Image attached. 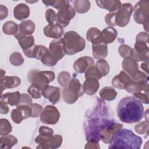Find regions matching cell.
I'll list each match as a JSON object with an SVG mask.
<instances>
[{
	"instance_id": "74e56055",
	"label": "cell",
	"mask_w": 149,
	"mask_h": 149,
	"mask_svg": "<svg viewBox=\"0 0 149 149\" xmlns=\"http://www.w3.org/2000/svg\"><path fill=\"white\" fill-rule=\"evenodd\" d=\"M62 143V137L59 134L53 135L49 137L48 141V145L49 148H57L59 147Z\"/></svg>"
},
{
	"instance_id": "2e32d148",
	"label": "cell",
	"mask_w": 149,
	"mask_h": 149,
	"mask_svg": "<svg viewBox=\"0 0 149 149\" xmlns=\"http://www.w3.org/2000/svg\"><path fill=\"white\" fill-rule=\"evenodd\" d=\"M43 32L44 35L48 38L59 39L63 36L64 31L62 26L57 23H54L48 24L45 26Z\"/></svg>"
},
{
	"instance_id": "bcb514c9",
	"label": "cell",
	"mask_w": 149,
	"mask_h": 149,
	"mask_svg": "<svg viewBox=\"0 0 149 149\" xmlns=\"http://www.w3.org/2000/svg\"><path fill=\"white\" fill-rule=\"evenodd\" d=\"M45 19L49 24L56 23V13L54 10L52 9H48L45 11Z\"/></svg>"
},
{
	"instance_id": "f6af8a7d",
	"label": "cell",
	"mask_w": 149,
	"mask_h": 149,
	"mask_svg": "<svg viewBox=\"0 0 149 149\" xmlns=\"http://www.w3.org/2000/svg\"><path fill=\"white\" fill-rule=\"evenodd\" d=\"M131 79L133 81L135 82L141 81L143 80H148V74L145 73L138 70L134 73H133L131 76Z\"/></svg>"
},
{
	"instance_id": "83f0119b",
	"label": "cell",
	"mask_w": 149,
	"mask_h": 149,
	"mask_svg": "<svg viewBox=\"0 0 149 149\" xmlns=\"http://www.w3.org/2000/svg\"><path fill=\"white\" fill-rule=\"evenodd\" d=\"M101 31L103 37V43L105 44L113 42L118 36L117 30L111 26L105 28Z\"/></svg>"
},
{
	"instance_id": "8d00e7d4",
	"label": "cell",
	"mask_w": 149,
	"mask_h": 149,
	"mask_svg": "<svg viewBox=\"0 0 149 149\" xmlns=\"http://www.w3.org/2000/svg\"><path fill=\"white\" fill-rule=\"evenodd\" d=\"M102 77L101 72L95 66H91L89 67L85 72L86 79L88 77H94L98 80Z\"/></svg>"
},
{
	"instance_id": "f907efd6",
	"label": "cell",
	"mask_w": 149,
	"mask_h": 149,
	"mask_svg": "<svg viewBox=\"0 0 149 149\" xmlns=\"http://www.w3.org/2000/svg\"><path fill=\"white\" fill-rule=\"evenodd\" d=\"M33 104V101L31 97L26 93H22L20 95V100L19 101V104H27L31 105Z\"/></svg>"
},
{
	"instance_id": "d6a6232c",
	"label": "cell",
	"mask_w": 149,
	"mask_h": 149,
	"mask_svg": "<svg viewBox=\"0 0 149 149\" xmlns=\"http://www.w3.org/2000/svg\"><path fill=\"white\" fill-rule=\"evenodd\" d=\"M19 30V25L13 21H8L2 26V30L5 34L15 35Z\"/></svg>"
},
{
	"instance_id": "7dc6e473",
	"label": "cell",
	"mask_w": 149,
	"mask_h": 149,
	"mask_svg": "<svg viewBox=\"0 0 149 149\" xmlns=\"http://www.w3.org/2000/svg\"><path fill=\"white\" fill-rule=\"evenodd\" d=\"M135 98L139 100L141 103L148 104L149 102V96L148 92L140 91L133 94Z\"/></svg>"
},
{
	"instance_id": "52a82bcc",
	"label": "cell",
	"mask_w": 149,
	"mask_h": 149,
	"mask_svg": "<svg viewBox=\"0 0 149 149\" xmlns=\"http://www.w3.org/2000/svg\"><path fill=\"white\" fill-rule=\"evenodd\" d=\"M149 2L147 0H141L137 2L134 7L133 17L138 24L144 26L146 32H148Z\"/></svg>"
},
{
	"instance_id": "816d5d0a",
	"label": "cell",
	"mask_w": 149,
	"mask_h": 149,
	"mask_svg": "<svg viewBox=\"0 0 149 149\" xmlns=\"http://www.w3.org/2000/svg\"><path fill=\"white\" fill-rule=\"evenodd\" d=\"M105 22L109 26H115V13H109L105 16Z\"/></svg>"
},
{
	"instance_id": "7402d4cb",
	"label": "cell",
	"mask_w": 149,
	"mask_h": 149,
	"mask_svg": "<svg viewBox=\"0 0 149 149\" xmlns=\"http://www.w3.org/2000/svg\"><path fill=\"white\" fill-rule=\"evenodd\" d=\"M13 16L18 20H23L30 16L29 7L25 3L17 4L13 9Z\"/></svg>"
},
{
	"instance_id": "f546056e",
	"label": "cell",
	"mask_w": 149,
	"mask_h": 149,
	"mask_svg": "<svg viewBox=\"0 0 149 149\" xmlns=\"http://www.w3.org/2000/svg\"><path fill=\"white\" fill-rule=\"evenodd\" d=\"M1 148H11L13 146L17 143V139L13 135L7 134L1 136L0 139Z\"/></svg>"
},
{
	"instance_id": "7bdbcfd3",
	"label": "cell",
	"mask_w": 149,
	"mask_h": 149,
	"mask_svg": "<svg viewBox=\"0 0 149 149\" xmlns=\"http://www.w3.org/2000/svg\"><path fill=\"white\" fill-rule=\"evenodd\" d=\"M48 48L44 45H37L34 49L33 58H36L37 59H41L42 56L46 53Z\"/></svg>"
},
{
	"instance_id": "836d02e7",
	"label": "cell",
	"mask_w": 149,
	"mask_h": 149,
	"mask_svg": "<svg viewBox=\"0 0 149 149\" xmlns=\"http://www.w3.org/2000/svg\"><path fill=\"white\" fill-rule=\"evenodd\" d=\"M12 130V127L8 119L2 118L0 119V134L5 136L9 134Z\"/></svg>"
},
{
	"instance_id": "681fc988",
	"label": "cell",
	"mask_w": 149,
	"mask_h": 149,
	"mask_svg": "<svg viewBox=\"0 0 149 149\" xmlns=\"http://www.w3.org/2000/svg\"><path fill=\"white\" fill-rule=\"evenodd\" d=\"M31 108H32V115L31 117L33 118H36L38 117L39 116H40L41 113H42L43 109L42 107L38 104H36V103H33L31 105Z\"/></svg>"
},
{
	"instance_id": "b9f144b4",
	"label": "cell",
	"mask_w": 149,
	"mask_h": 149,
	"mask_svg": "<svg viewBox=\"0 0 149 149\" xmlns=\"http://www.w3.org/2000/svg\"><path fill=\"white\" fill-rule=\"evenodd\" d=\"M118 51L120 55L124 58L127 57H132L133 50L127 45H126V44L120 45L119 47Z\"/></svg>"
},
{
	"instance_id": "ee69618b",
	"label": "cell",
	"mask_w": 149,
	"mask_h": 149,
	"mask_svg": "<svg viewBox=\"0 0 149 149\" xmlns=\"http://www.w3.org/2000/svg\"><path fill=\"white\" fill-rule=\"evenodd\" d=\"M42 2L46 6H51L58 10L63 6L65 5L68 3L69 1H64V0H59V1H42Z\"/></svg>"
},
{
	"instance_id": "c3c4849f",
	"label": "cell",
	"mask_w": 149,
	"mask_h": 149,
	"mask_svg": "<svg viewBox=\"0 0 149 149\" xmlns=\"http://www.w3.org/2000/svg\"><path fill=\"white\" fill-rule=\"evenodd\" d=\"M40 135L47 137H52L54 134V130L52 129L45 126H41L39 128Z\"/></svg>"
},
{
	"instance_id": "7c38bea8",
	"label": "cell",
	"mask_w": 149,
	"mask_h": 149,
	"mask_svg": "<svg viewBox=\"0 0 149 149\" xmlns=\"http://www.w3.org/2000/svg\"><path fill=\"white\" fill-rule=\"evenodd\" d=\"M147 43L148 42L144 41H136L134 47L133 49H132V58H133L136 62H148L149 49Z\"/></svg>"
},
{
	"instance_id": "30bf717a",
	"label": "cell",
	"mask_w": 149,
	"mask_h": 149,
	"mask_svg": "<svg viewBox=\"0 0 149 149\" xmlns=\"http://www.w3.org/2000/svg\"><path fill=\"white\" fill-rule=\"evenodd\" d=\"M60 118L58 109L54 106L47 105L40 115V120L46 125H55L57 123Z\"/></svg>"
},
{
	"instance_id": "4fadbf2b",
	"label": "cell",
	"mask_w": 149,
	"mask_h": 149,
	"mask_svg": "<svg viewBox=\"0 0 149 149\" xmlns=\"http://www.w3.org/2000/svg\"><path fill=\"white\" fill-rule=\"evenodd\" d=\"M123 125L116 123L113 119L107 124L100 132V140L104 143L109 144L112 137L118 130L122 129Z\"/></svg>"
},
{
	"instance_id": "d590c367",
	"label": "cell",
	"mask_w": 149,
	"mask_h": 149,
	"mask_svg": "<svg viewBox=\"0 0 149 149\" xmlns=\"http://www.w3.org/2000/svg\"><path fill=\"white\" fill-rule=\"evenodd\" d=\"M71 79H72L70 73L65 71L60 72L57 77V80L59 85L65 87L68 86Z\"/></svg>"
},
{
	"instance_id": "4316f807",
	"label": "cell",
	"mask_w": 149,
	"mask_h": 149,
	"mask_svg": "<svg viewBox=\"0 0 149 149\" xmlns=\"http://www.w3.org/2000/svg\"><path fill=\"white\" fill-rule=\"evenodd\" d=\"M21 94L19 91L13 93H6L2 95L1 101L6 104H9L10 106L18 105L20 100Z\"/></svg>"
},
{
	"instance_id": "ac0fdd59",
	"label": "cell",
	"mask_w": 149,
	"mask_h": 149,
	"mask_svg": "<svg viewBox=\"0 0 149 149\" xmlns=\"http://www.w3.org/2000/svg\"><path fill=\"white\" fill-rule=\"evenodd\" d=\"M125 89L130 93H136L140 91L148 92V80L135 82L132 80L125 86Z\"/></svg>"
},
{
	"instance_id": "277c9868",
	"label": "cell",
	"mask_w": 149,
	"mask_h": 149,
	"mask_svg": "<svg viewBox=\"0 0 149 149\" xmlns=\"http://www.w3.org/2000/svg\"><path fill=\"white\" fill-rule=\"evenodd\" d=\"M62 39L64 45L65 54L67 55H74L82 51L85 48V40L74 31L66 32Z\"/></svg>"
},
{
	"instance_id": "d4e9b609",
	"label": "cell",
	"mask_w": 149,
	"mask_h": 149,
	"mask_svg": "<svg viewBox=\"0 0 149 149\" xmlns=\"http://www.w3.org/2000/svg\"><path fill=\"white\" fill-rule=\"evenodd\" d=\"M97 5L101 8L108 10L109 13L116 12L120 7L122 3L120 1H96Z\"/></svg>"
},
{
	"instance_id": "ffe728a7",
	"label": "cell",
	"mask_w": 149,
	"mask_h": 149,
	"mask_svg": "<svg viewBox=\"0 0 149 149\" xmlns=\"http://www.w3.org/2000/svg\"><path fill=\"white\" fill-rule=\"evenodd\" d=\"M100 84L98 80L94 77H88L84 81L83 88L85 93L88 95H94L99 88Z\"/></svg>"
},
{
	"instance_id": "11a10c76",
	"label": "cell",
	"mask_w": 149,
	"mask_h": 149,
	"mask_svg": "<svg viewBox=\"0 0 149 149\" xmlns=\"http://www.w3.org/2000/svg\"><path fill=\"white\" fill-rule=\"evenodd\" d=\"M84 148H100V147L99 146L98 143L87 141Z\"/></svg>"
},
{
	"instance_id": "f1b7e54d",
	"label": "cell",
	"mask_w": 149,
	"mask_h": 149,
	"mask_svg": "<svg viewBox=\"0 0 149 149\" xmlns=\"http://www.w3.org/2000/svg\"><path fill=\"white\" fill-rule=\"evenodd\" d=\"M17 40L23 51H26L30 49L35 45L34 38L33 36L31 35L22 36L18 38Z\"/></svg>"
},
{
	"instance_id": "5b68a950",
	"label": "cell",
	"mask_w": 149,
	"mask_h": 149,
	"mask_svg": "<svg viewBox=\"0 0 149 149\" xmlns=\"http://www.w3.org/2000/svg\"><path fill=\"white\" fill-rule=\"evenodd\" d=\"M84 93L83 86L77 78L74 76L70 81L68 86L63 89L62 96L63 100L66 103L72 104L82 96Z\"/></svg>"
},
{
	"instance_id": "484cf974",
	"label": "cell",
	"mask_w": 149,
	"mask_h": 149,
	"mask_svg": "<svg viewBox=\"0 0 149 149\" xmlns=\"http://www.w3.org/2000/svg\"><path fill=\"white\" fill-rule=\"evenodd\" d=\"M92 54L95 59H104L108 55L107 44L104 43L92 44Z\"/></svg>"
},
{
	"instance_id": "cb8c5ba5",
	"label": "cell",
	"mask_w": 149,
	"mask_h": 149,
	"mask_svg": "<svg viewBox=\"0 0 149 149\" xmlns=\"http://www.w3.org/2000/svg\"><path fill=\"white\" fill-rule=\"evenodd\" d=\"M123 71L131 76L137 70H138V65L137 62L132 57L124 58L122 63Z\"/></svg>"
},
{
	"instance_id": "60d3db41",
	"label": "cell",
	"mask_w": 149,
	"mask_h": 149,
	"mask_svg": "<svg viewBox=\"0 0 149 149\" xmlns=\"http://www.w3.org/2000/svg\"><path fill=\"white\" fill-rule=\"evenodd\" d=\"M134 130L136 133L140 134L148 135V122L147 121H142L134 126Z\"/></svg>"
},
{
	"instance_id": "1f68e13d",
	"label": "cell",
	"mask_w": 149,
	"mask_h": 149,
	"mask_svg": "<svg viewBox=\"0 0 149 149\" xmlns=\"http://www.w3.org/2000/svg\"><path fill=\"white\" fill-rule=\"evenodd\" d=\"M73 3L74 10L79 13H86L90 8V2L89 1H74Z\"/></svg>"
},
{
	"instance_id": "5bb4252c",
	"label": "cell",
	"mask_w": 149,
	"mask_h": 149,
	"mask_svg": "<svg viewBox=\"0 0 149 149\" xmlns=\"http://www.w3.org/2000/svg\"><path fill=\"white\" fill-rule=\"evenodd\" d=\"M42 95L48 99L49 102L52 104H56L59 100L61 97L60 89L58 87H55L50 85H47L41 89Z\"/></svg>"
},
{
	"instance_id": "ab89813d",
	"label": "cell",
	"mask_w": 149,
	"mask_h": 149,
	"mask_svg": "<svg viewBox=\"0 0 149 149\" xmlns=\"http://www.w3.org/2000/svg\"><path fill=\"white\" fill-rule=\"evenodd\" d=\"M27 92L33 98L38 99L41 97L42 92L41 88L33 84H31L27 89Z\"/></svg>"
},
{
	"instance_id": "7a4b0ae2",
	"label": "cell",
	"mask_w": 149,
	"mask_h": 149,
	"mask_svg": "<svg viewBox=\"0 0 149 149\" xmlns=\"http://www.w3.org/2000/svg\"><path fill=\"white\" fill-rule=\"evenodd\" d=\"M109 144V148L140 149L142 139L129 129H121L114 134Z\"/></svg>"
},
{
	"instance_id": "9f6ffc18",
	"label": "cell",
	"mask_w": 149,
	"mask_h": 149,
	"mask_svg": "<svg viewBox=\"0 0 149 149\" xmlns=\"http://www.w3.org/2000/svg\"><path fill=\"white\" fill-rule=\"evenodd\" d=\"M148 62H144L141 64V69H143L144 71H145L147 74H148Z\"/></svg>"
},
{
	"instance_id": "6da1fadb",
	"label": "cell",
	"mask_w": 149,
	"mask_h": 149,
	"mask_svg": "<svg viewBox=\"0 0 149 149\" xmlns=\"http://www.w3.org/2000/svg\"><path fill=\"white\" fill-rule=\"evenodd\" d=\"M117 115L122 122L128 124L138 122L144 115L143 105L135 97H124L118 103Z\"/></svg>"
},
{
	"instance_id": "8fae6325",
	"label": "cell",
	"mask_w": 149,
	"mask_h": 149,
	"mask_svg": "<svg viewBox=\"0 0 149 149\" xmlns=\"http://www.w3.org/2000/svg\"><path fill=\"white\" fill-rule=\"evenodd\" d=\"M32 108L31 105L19 104L16 108L13 109L10 113L12 120L16 124H19L23 119L31 117Z\"/></svg>"
},
{
	"instance_id": "6f0895ef",
	"label": "cell",
	"mask_w": 149,
	"mask_h": 149,
	"mask_svg": "<svg viewBox=\"0 0 149 149\" xmlns=\"http://www.w3.org/2000/svg\"><path fill=\"white\" fill-rule=\"evenodd\" d=\"M5 74V71L3 70L2 69H1V79L3 78L5 76H3V74Z\"/></svg>"
},
{
	"instance_id": "d6986e66",
	"label": "cell",
	"mask_w": 149,
	"mask_h": 149,
	"mask_svg": "<svg viewBox=\"0 0 149 149\" xmlns=\"http://www.w3.org/2000/svg\"><path fill=\"white\" fill-rule=\"evenodd\" d=\"M131 80V77L129 74L124 71H121L113 78L112 84L115 88L123 90Z\"/></svg>"
},
{
	"instance_id": "9c48e42d",
	"label": "cell",
	"mask_w": 149,
	"mask_h": 149,
	"mask_svg": "<svg viewBox=\"0 0 149 149\" xmlns=\"http://www.w3.org/2000/svg\"><path fill=\"white\" fill-rule=\"evenodd\" d=\"M76 15L75 10L68 2L58 10L56 16V23L62 27L69 25L70 20Z\"/></svg>"
},
{
	"instance_id": "e575fe53",
	"label": "cell",
	"mask_w": 149,
	"mask_h": 149,
	"mask_svg": "<svg viewBox=\"0 0 149 149\" xmlns=\"http://www.w3.org/2000/svg\"><path fill=\"white\" fill-rule=\"evenodd\" d=\"M95 66L101 72L102 76L108 75L109 72L110 67L107 61L105 59H98L95 63Z\"/></svg>"
},
{
	"instance_id": "e0dca14e",
	"label": "cell",
	"mask_w": 149,
	"mask_h": 149,
	"mask_svg": "<svg viewBox=\"0 0 149 149\" xmlns=\"http://www.w3.org/2000/svg\"><path fill=\"white\" fill-rule=\"evenodd\" d=\"M36 26L34 23L31 20H26L22 21L19 25V30L16 34L14 35L15 37L17 39L18 38L27 36L31 35L35 30Z\"/></svg>"
},
{
	"instance_id": "44dd1931",
	"label": "cell",
	"mask_w": 149,
	"mask_h": 149,
	"mask_svg": "<svg viewBox=\"0 0 149 149\" xmlns=\"http://www.w3.org/2000/svg\"><path fill=\"white\" fill-rule=\"evenodd\" d=\"M21 80L17 76H4L1 79V93L7 88H13L20 84Z\"/></svg>"
},
{
	"instance_id": "3957f363",
	"label": "cell",
	"mask_w": 149,
	"mask_h": 149,
	"mask_svg": "<svg viewBox=\"0 0 149 149\" xmlns=\"http://www.w3.org/2000/svg\"><path fill=\"white\" fill-rule=\"evenodd\" d=\"M65 54V51L62 39H55L51 41L47 51L40 60L45 66H54L63 58Z\"/></svg>"
},
{
	"instance_id": "f5cc1de1",
	"label": "cell",
	"mask_w": 149,
	"mask_h": 149,
	"mask_svg": "<svg viewBox=\"0 0 149 149\" xmlns=\"http://www.w3.org/2000/svg\"><path fill=\"white\" fill-rule=\"evenodd\" d=\"M0 13H1V20H3L6 18L8 16V10L7 8L3 5H0Z\"/></svg>"
},
{
	"instance_id": "4dcf8cb0",
	"label": "cell",
	"mask_w": 149,
	"mask_h": 149,
	"mask_svg": "<svg viewBox=\"0 0 149 149\" xmlns=\"http://www.w3.org/2000/svg\"><path fill=\"white\" fill-rule=\"evenodd\" d=\"M100 96L104 100L111 101L115 100L117 92L111 87H105L100 91Z\"/></svg>"
},
{
	"instance_id": "db71d44e",
	"label": "cell",
	"mask_w": 149,
	"mask_h": 149,
	"mask_svg": "<svg viewBox=\"0 0 149 149\" xmlns=\"http://www.w3.org/2000/svg\"><path fill=\"white\" fill-rule=\"evenodd\" d=\"M0 109H1V113L2 114L8 113L9 110V108L7 106V104H5L2 101L0 102Z\"/></svg>"
},
{
	"instance_id": "f35d334b",
	"label": "cell",
	"mask_w": 149,
	"mask_h": 149,
	"mask_svg": "<svg viewBox=\"0 0 149 149\" xmlns=\"http://www.w3.org/2000/svg\"><path fill=\"white\" fill-rule=\"evenodd\" d=\"M9 61L11 64H12L14 66H18L22 65L23 63L24 58L20 53L15 52L10 55Z\"/></svg>"
},
{
	"instance_id": "8992f818",
	"label": "cell",
	"mask_w": 149,
	"mask_h": 149,
	"mask_svg": "<svg viewBox=\"0 0 149 149\" xmlns=\"http://www.w3.org/2000/svg\"><path fill=\"white\" fill-rule=\"evenodd\" d=\"M55 73L52 71L38 69H31L27 74V79L30 83L40 87L41 89L55 79Z\"/></svg>"
},
{
	"instance_id": "603a6c76",
	"label": "cell",
	"mask_w": 149,
	"mask_h": 149,
	"mask_svg": "<svg viewBox=\"0 0 149 149\" xmlns=\"http://www.w3.org/2000/svg\"><path fill=\"white\" fill-rule=\"evenodd\" d=\"M86 38L88 41L92 43V44L103 43L102 31L96 27H91L87 30Z\"/></svg>"
},
{
	"instance_id": "9a60e30c",
	"label": "cell",
	"mask_w": 149,
	"mask_h": 149,
	"mask_svg": "<svg viewBox=\"0 0 149 149\" xmlns=\"http://www.w3.org/2000/svg\"><path fill=\"white\" fill-rule=\"evenodd\" d=\"M94 59L90 56H84L76 59L73 63L74 70L79 73H83L90 66H94Z\"/></svg>"
},
{
	"instance_id": "ba28073f",
	"label": "cell",
	"mask_w": 149,
	"mask_h": 149,
	"mask_svg": "<svg viewBox=\"0 0 149 149\" xmlns=\"http://www.w3.org/2000/svg\"><path fill=\"white\" fill-rule=\"evenodd\" d=\"M133 11V8L131 3L122 4L120 8L116 12H114L115 26L123 27L127 25Z\"/></svg>"
}]
</instances>
